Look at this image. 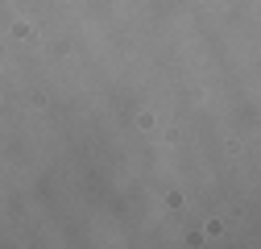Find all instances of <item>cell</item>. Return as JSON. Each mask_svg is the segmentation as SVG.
Returning <instances> with one entry per match:
<instances>
[]
</instances>
